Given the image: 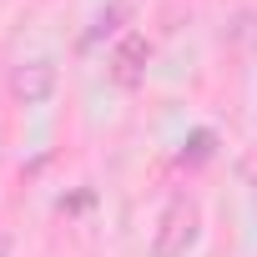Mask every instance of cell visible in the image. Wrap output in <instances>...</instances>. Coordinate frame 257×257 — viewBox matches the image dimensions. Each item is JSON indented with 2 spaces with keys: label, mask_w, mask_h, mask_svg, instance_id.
Instances as JSON below:
<instances>
[{
  "label": "cell",
  "mask_w": 257,
  "mask_h": 257,
  "mask_svg": "<svg viewBox=\"0 0 257 257\" xmlns=\"http://www.w3.org/2000/svg\"><path fill=\"white\" fill-rule=\"evenodd\" d=\"M197 232H202V212L192 197H172L157 217V232H152V257H187L197 247Z\"/></svg>",
  "instance_id": "obj_1"
},
{
  "label": "cell",
  "mask_w": 257,
  "mask_h": 257,
  "mask_svg": "<svg viewBox=\"0 0 257 257\" xmlns=\"http://www.w3.org/2000/svg\"><path fill=\"white\" fill-rule=\"evenodd\" d=\"M147 61H152V41L142 36V31H126L121 41H116V51H111V81L116 86H126V91H132V86H142L147 81Z\"/></svg>",
  "instance_id": "obj_2"
},
{
  "label": "cell",
  "mask_w": 257,
  "mask_h": 257,
  "mask_svg": "<svg viewBox=\"0 0 257 257\" xmlns=\"http://www.w3.org/2000/svg\"><path fill=\"white\" fill-rule=\"evenodd\" d=\"M11 96L21 106H46L56 96V61H21L11 71Z\"/></svg>",
  "instance_id": "obj_3"
},
{
  "label": "cell",
  "mask_w": 257,
  "mask_h": 257,
  "mask_svg": "<svg viewBox=\"0 0 257 257\" xmlns=\"http://www.w3.org/2000/svg\"><path fill=\"white\" fill-rule=\"evenodd\" d=\"M187 157H192V162L212 157V132H197V137H192V152H182V162H187Z\"/></svg>",
  "instance_id": "obj_4"
}]
</instances>
